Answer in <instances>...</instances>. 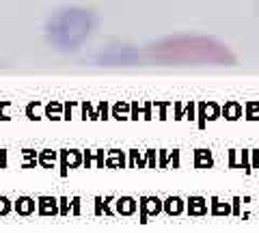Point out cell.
<instances>
[{
    "label": "cell",
    "mask_w": 259,
    "mask_h": 233,
    "mask_svg": "<svg viewBox=\"0 0 259 233\" xmlns=\"http://www.w3.org/2000/svg\"><path fill=\"white\" fill-rule=\"evenodd\" d=\"M149 59L162 65H233L236 54L214 37L182 35L149 45Z\"/></svg>",
    "instance_id": "obj_1"
}]
</instances>
